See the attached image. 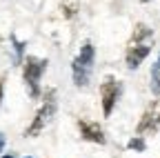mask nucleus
I'll list each match as a JSON object with an SVG mask.
<instances>
[{
	"instance_id": "f257e3e1",
	"label": "nucleus",
	"mask_w": 160,
	"mask_h": 158,
	"mask_svg": "<svg viewBox=\"0 0 160 158\" xmlns=\"http://www.w3.org/2000/svg\"><path fill=\"white\" fill-rule=\"evenodd\" d=\"M153 47V31L145 25V23H138L133 27V33L127 43V49H125V63L129 69H136L140 67V63L149 56Z\"/></svg>"
},
{
	"instance_id": "f03ea898",
	"label": "nucleus",
	"mask_w": 160,
	"mask_h": 158,
	"mask_svg": "<svg viewBox=\"0 0 160 158\" xmlns=\"http://www.w3.org/2000/svg\"><path fill=\"white\" fill-rule=\"evenodd\" d=\"M71 71H73V83L76 87H85L91 78V71H93V45L91 43H85L82 49H80L78 58L71 63Z\"/></svg>"
},
{
	"instance_id": "7ed1b4c3",
	"label": "nucleus",
	"mask_w": 160,
	"mask_h": 158,
	"mask_svg": "<svg viewBox=\"0 0 160 158\" xmlns=\"http://www.w3.org/2000/svg\"><path fill=\"white\" fill-rule=\"evenodd\" d=\"M47 60L45 58H36V56H27L25 58V65H22V78L27 83V89H29V96L31 98H38L40 96V76L45 74L47 69Z\"/></svg>"
},
{
	"instance_id": "20e7f679",
	"label": "nucleus",
	"mask_w": 160,
	"mask_h": 158,
	"mask_svg": "<svg viewBox=\"0 0 160 158\" xmlns=\"http://www.w3.org/2000/svg\"><path fill=\"white\" fill-rule=\"evenodd\" d=\"M53 114H56V91H49V94H47L45 105L38 109V114H36V118L31 120V125L27 127L25 136H38L40 131H42V129L51 123Z\"/></svg>"
},
{
	"instance_id": "39448f33",
	"label": "nucleus",
	"mask_w": 160,
	"mask_h": 158,
	"mask_svg": "<svg viewBox=\"0 0 160 158\" xmlns=\"http://www.w3.org/2000/svg\"><path fill=\"white\" fill-rule=\"evenodd\" d=\"M120 94H122V85H120L113 76H107L102 80V85H100V105H102V114L105 116H111Z\"/></svg>"
},
{
	"instance_id": "423d86ee",
	"label": "nucleus",
	"mask_w": 160,
	"mask_h": 158,
	"mask_svg": "<svg viewBox=\"0 0 160 158\" xmlns=\"http://www.w3.org/2000/svg\"><path fill=\"white\" fill-rule=\"evenodd\" d=\"M160 131V98L151 100L147 105V109L142 111V118L136 125V134L138 136H147V134H158Z\"/></svg>"
},
{
	"instance_id": "0eeeda50",
	"label": "nucleus",
	"mask_w": 160,
	"mask_h": 158,
	"mask_svg": "<svg viewBox=\"0 0 160 158\" xmlns=\"http://www.w3.org/2000/svg\"><path fill=\"white\" fill-rule=\"evenodd\" d=\"M78 129H80V136L85 138V140H91V143H98V145H105V131L98 123L93 120H87V118H80L78 120Z\"/></svg>"
},
{
	"instance_id": "6e6552de",
	"label": "nucleus",
	"mask_w": 160,
	"mask_h": 158,
	"mask_svg": "<svg viewBox=\"0 0 160 158\" xmlns=\"http://www.w3.org/2000/svg\"><path fill=\"white\" fill-rule=\"evenodd\" d=\"M60 9H62V16L69 20V18H73L80 11V0H62V3H60Z\"/></svg>"
},
{
	"instance_id": "1a4fd4ad",
	"label": "nucleus",
	"mask_w": 160,
	"mask_h": 158,
	"mask_svg": "<svg viewBox=\"0 0 160 158\" xmlns=\"http://www.w3.org/2000/svg\"><path fill=\"white\" fill-rule=\"evenodd\" d=\"M151 91L160 96V54H158V60L151 67Z\"/></svg>"
},
{
	"instance_id": "9d476101",
	"label": "nucleus",
	"mask_w": 160,
	"mask_h": 158,
	"mask_svg": "<svg viewBox=\"0 0 160 158\" xmlns=\"http://www.w3.org/2000/svg\"><path fill=\"white\" fill-rule=\"evenodd\" d=\"M129 149H138V151H145V143H142V138H133V140L129 143Z\"/></svg>"
},
{
	"instance_id": "9b49d317",
	"label": "nucleus",
	"mask_w": 160,
	"mask_h": 158,
	"mask_svg": "<svg viewBox=\"0 0 160 158\" xmlns=\"http://www.w3.org/2000/svg\"><path fill=\"white\" fill-rule=\"evenodd\" d=\"M2 147H5V136L0 134V151H2Z\"/></svg>"
},
{
	"instance_id": "f8f14e48",
	"label": "nucleus",
	"mask_w": 160,
	"mask_h": 158,
	"mask_svg": "<svg viewBox=\"0 0 160 158\" xmlns=\"http://www.w3.org/2000/svg\"><path fill=\"white\" fill-rule=\"evenodd\" d=\"M0 103H2V83H0Z\"/></svg>"
},
{
	"instance_id": "ddd939ff",
	"label": "nucleus",
	"mask_w": 160,
	"mask_h": 158,
	"mask_svg": "<svg viewBox=\"0 0 160 158\" xmlns=\"http://www.w3.org/2000/svg\"><path fill=\"white\" fill-rule=\"evenodd\" d=\"M2 158H13V156H2Z\"/></svg>"
},
{
	"instance_id": "4468645a",
	"label": "nucleus",
	"mask_w": 160,
	"mask_h": 158,
	"mask_svg": "<svg viewBox=\"0 0 160 158\" xmlns=\"http://www.w3.org/2000/svg\"><path fill=\"white\" fill-rule=\"evenodd\" d=\"M142 3H149V0H142Z\"/></svg>"
},
{
	"instance_id": "2eb2a0df",
	"label": "nucleus",
	"mask_w": 160,
	"mask_h": 158,
	"mask_svg": "<svg viewBox=\"0 0 160 158\" xmlns=\"http://www.w3.org/2000/svg\"><path fill=\"white\" fill-rule=\"evenodd\" d=\"M25 158H31V156H25Z\"/></svg>"
}]
</instances>
